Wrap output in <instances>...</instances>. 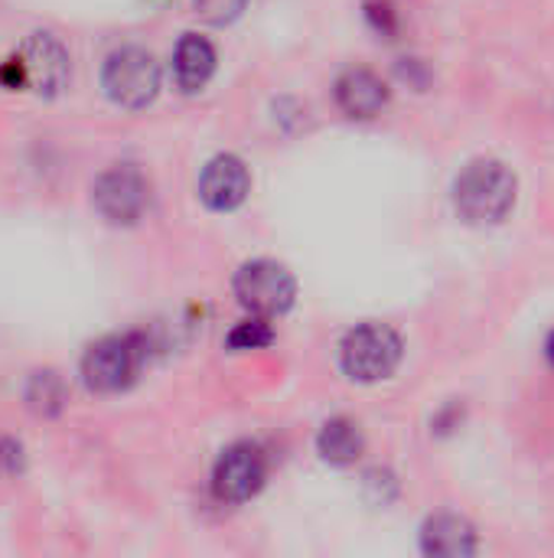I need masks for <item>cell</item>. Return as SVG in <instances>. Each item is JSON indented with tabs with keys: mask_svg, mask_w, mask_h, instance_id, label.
<instances>
[{
	"mask_svg": "<svg viewBox=\"0 0 554 558\" xmlns=\"http://www.w3.org/2000/svg\"><path fill=\"white\" fill-rule=\"evenodd\" d=\"M274 340L271 327L264 324V317H255V320H245L238 324L232 333H229V347L232 350H261Z\"/></svg>",
	"mask_w": 554,
	"mask_h": 558,
	"instance_id": "cell-15",
	"label": "cell"
},
{
	"mask_svg": "<svg viewBox=\"0 0 554 558\" xmlns=\"http://www.w3.org/2000/svg\"><path fill=\"white\" fill-rule=\"evenodd\" d=\"M147 180L134 167H114L95 183V206L114 226H134L147 209Z\"/></svg>",
	"mask_w": 554,
	"mask_h": 558,
	"instance_id": "cell-6",
	"label": "cell"
},
{
	"mask_svg": "<svg viewBox=\"0 0 554 558\" xmlns=\"http://www.w3.org/2000/svg\"><path fill=\"white\" fill-rule=\"evenodd\" d=\"M264 477H268L264 454L255 445H235L219 458L212 471V490L222 504H245L261 490Z\"/></svg>",
	"mask_w": 554,
	"mask_h": 558,
	"instance_id": "cell-7",
	"label": "cell"
},
{
	"mask_svg": "<svg viewBox=\"0 0 554 558\" xmlns=\"http://www.w3.org/2000/svg\"><path fill=\"white\" fill-rule=\"evenodd\" d=\"M366 20L379 36H395L398 33V10L392 0H366Z\"/></svg>",
	"mask_w": 554,
	"mask_h": 558,
	"instance_id": "cell-17",
	"label": "cell"
},
{
	"mask_svg": "<svg viewBox=\"0 0 554 558\" xmlns=\"http://www.w3.org/2000/svg\"><path fill=\"white\" fill-rule=\"evenodd\" d=\"M248 0H193V13L212 26H225L242 16Z\"/></svg>",
	"mask_w": 554,
	"mask_h": 558,
	"instance_id": "cell-16",
	"label": "cell"
},
{
	"mask_svg": "<svg viewBox=\"0 0 554 558\" xmlns=\"http://www.w3.org/2000/svg\"><path fill=\"white\" fill-rule=\"evenodd\" d=\"M235 298L255 317H278L294 304L297 284L284 265L261 258L242 265V271L235 275Z\"/></svg>",
	"mask_w": 554,
	"mask_h": 558,
	"instance_id": "cell-5",
	"label": "cell"
},
{
	"mask_svg": "<svg viewBox=\"0 0 554 558\" xmlns=\"http://www.w3.org/2000/svg\"><path fill=\"white\" fill-rule=\"evenodd\" d=\"M23 468V448L10 438H0V477L20 474Z\"/></svg>",
	"mask_w": 554,
	"mask_h": 558,
	"instance_id": "cell-18",
	"label": "cell"
},
{
	"mask_svg": "<svg viewBox=\"0 0 554 558\" xmlns=\"http://www.w3.org/2000/svg\"><path fill=\"white\" fill-rule=\"evenodd\" d=\"M366 448V438L359 432L356 422L349 418H333L323 425L320 438H317V451L323 454V461L336 464V468H346V464H356L359 454Z\"/></svg>",
	"mask_w": 554,
	"mask_h": 558,
	"instance_id": "cell-13",
	"label": "cell"
},
{
	"mask_svg": "<svg viewBox=\"0 0 554 558\" xmlns=\"http://www.w3.org/2000/svg\"><path fill=\"white\" fill-rule=\"evenodd\" d=\"M20 65H23V75H26V85L36 92V95H59L69 82V52L65 46L49 36V33H33L20 52H16Z\"/></svg>",
	"mask_w": 554,
	"mask_h": 558,
	"instance_id": "cell-8",
	"label": "cell"
},
{
	"mask_svg": "<svg viewBox=\"0 0 554 558\" xmlns=\"http://www.w3.org/2000/svg\"><path fill=\"white\" fill-rule=\"evenodd\" d=\"M336 105L349 118H376L389 105V85L372 69H349L336 82Z\"/></svg>",
	"mask_w": 554,
	"mask_h": 558,
	"instance_id": "cell-10",
	"label": "cell"
},
{
	"mask_svg": "<svg viewBox=\"0 0 554 558\" xmlns=\"http://www.w3.org/2000/svg\"><path fill=\"white\" fill-rule=\"evenodd\" d=\"M421 549L428 556L441 558H467L477 553V533L467 520L454 513H441L424 523L421 530Z\"/></svg>",
	"mask_w": 554,
	"mask_h": 558,
	"instance_id": "cell-11",
	"label": "cell"
},
{
	"mask_svg": "<svg viewBox=\"0 0 554 558\" xmlns=\"http://www.w3.org/2000/svg\"><path fill=\"white\" fill-rule=\"evenodd\" d=\"M147 363V340L140 333H124V337H108L98 340L85 360H82V376L88 389L95 392H121L127 389L140 366Z\"/></svg>",
	"mask_w": 554,
	"mask_h": 558,
	"instance_id": "cell-2",
	"label": "cell"
},
{
	"mask_svg": "<svg viewBox=\"0 0 554 558\" xmlns=\"http://www.w3.org/2000/svg\"><path fill=\"white\" fill-rule=\"evenodd\" d=\"M248 186H251V180H248L245 163L238 157H229V154L209 160L202 177H199V196L216 213H229V209L242 206L248 196Z\"/></svg>",
	"mask_w": 554,
	"mask_h": 558,
	"instance_id": "cell-9",
	"label": "cell"
},
{
	"mask_svg": "<svg viewBox=\"0 0 554 558\" xmlns=\"http://www.w3.org/2000/svg\"><path fill=\"white\" fill-rule=\"evenodd\" d=\"M101 85L108 98L121 108H144L160 88V69L153 56L140 46H121L104 59Z\"/></svg>",
	"mask_w": 554,
	"mask_h": 558,
	"instance_id": "cell-4",
	"label": "cell"
},
{
	"mask_svg": "<svg viewBox=\"0 0 554 558\" xmlns=\"http://www.w3.org/2000/svg\"><path fill=\"white\" fill-rule=\"evenodd\" d=\"M398 75H402L405 82L418 85V88H421V85L428 82V75L421 72V62H418V59H405V62L398 65Z\"/></svg>",
	"mask_w": 554,
	"mask_h": 558,
	"instance_id": "cell-19",
	"label": "cell"
},
{
	"mask_svg": "<svg viewBox=\"0 0 554 558\" xmlns=\"http://www.w3.org/2000/svg\"><path fill=\"white\" fill-rule=\"evenodd\" d=\"M216 72V49L206 36L186 33L173 49V78L183 92H199Z\"/></svg>",
	"mask_w": 554,
	"mask_h": 558,
	"instance_id": "cell-12",
	"label": "cell"
},
{
	"mask_svg": "<svg viewBox=\"0 0 554 558\" xmlns=\"http://www.w3.org/2000/svg\"><path fill=\"white\" fill-rule=\"evenodd\" d=\"M516 177L500 160H473L454 183L457 213L473 226H493L516 206Z\"/></svg>",
	"mask_w": 554,
	"mask_h": 558,
	"instance_id": "cell-1",
	"label": "cell"
},
{
	"mask_svg": "<svg viewBox=\"0 0 554 558\" xmlns=\"http://www.w3.org/2000/svg\"><path fill=\"white\" fill-rule=\"evenodd\" d=\"M545 353H549V363L554 366V333L549 337V343H545Z\"/></svg>",
	"mask_w": 554,
	"mask_h": 558,
	"instance_id": "cell-20",
	"label": "cell"
},
{
	"mask_svg": "<svg viewBox=\"0 0 554 558\" xmlns=\"http://www.w3.org/2000/svg\"><path fill=\"white\" fill-rule=\"evenodd\" d=\"M340 363H343V373L356 383L389 379L402 363V340L385 324H362L343 340Z\"/></svg>",
	"mask_w": 554,
	"mask_h": 558,
	"instance_id": "cell-3",
	"label": "cell"
},
{
	"mask_svg": "<svg viewBox=\"0 0 554 558\" xmlns=\"http://www.w3.org/2000/svg\"><path fill=\"white\" fill-rule=\"evenodd\" d=\"M26 402H29V409L36 415H46V418L59 415L62 405H65V386H62V379L56 373H49V369L46 373H33V379L26 386Z\"/></svg>",
	"mask_w": 554,
	"mask_h": 558,
	"instance_id": "cell-14",
	"label": "cell"
}]
</instances>
